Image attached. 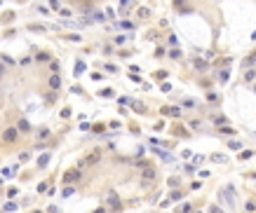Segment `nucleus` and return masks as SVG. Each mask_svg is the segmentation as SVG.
Here are the masks:
<instances>
[{"instance_id": "obj_16", "label": "nucleus", "mask_w": 256, "mask_h": 213, "mask_svg": "<svg viewBox=\"0 0 256 213\" xmlns=\"http://www.w3.org/2000/svg\"><path fill=\"white\" fill-rule=\"evenodd\" d=\"M120 28H125V31H129V28H134V26L129 24V21H122V24H120Z\"/></svg>"}, {"instance_id": "obj_9", "label": "nucleus", "mask_w": 256, "mask_h": 213, "mask_svg": "<svg viewBox=\"0 0 256 213\" xmlns=\"http://www.w3.org/2000/svg\"><path fill=\"white\" fill-rule=\"evenodd\" d=\"M47 162H49V155H43V157L38 159V166H47Z\"/></svg>"}, {"instance_id": "obj_1", "label": "nucleus", "mask_w": 256, "mask_h": 213, "mask_svg": "<svg viewBox=\"0 0 256 213\" xmlns=\"http://www.w3.org/2000/svg\"><path fill=\"white\" fill-rule=\"evenodd\" d=\"M80 178V171L78 169H71V171H66V176H63V183H75Z\"/></svg>"}, {"instance_id": "obj_3", "label": "nucleus", "mask_w": 256, "mask_h": 213, "mask_svg": "<svg viewBox=\"0 0 256 213\" xmlns=\"http://www.w3.org/2000/svg\"><path fill=\"white\" fill-rule=\"evenodd\" d=\"M49 87H52V89H59V87H61V77H59V75H52V80H49Z\"/></svg>"}, {"instance_id": "obj_5", "label": "nucleus", "mask_w": 256, "mask_h": 213, "mask_svg": "<svg viewBox=\"0 0 256 213\" xmlns=\"http://www.w3.org/2000/svg\"><path fill=\"white\" fill-rule=\"evenodd\" d=\"M244 66H249V68H251V66H256V52H254V54H249L247 59H244Z\"/></svg>"}, {"instance_id": "obj_2", "label": "nucleus", "mask_w": 256, "mask_h": 213, "mask_svg": "<svg viewBox=\"0 0 256 213\" xmlns=\"http://www.w3.org/2000/svg\"><path fill=\"white\" fill-rule=\"evenodd\" d=\"M2 138H5V143H14L17 141V129H7L2 133Z\"/></svg>"}, {"instance_id": "obj_12", "label": "nucleus", "mask_w": 256, "mask_h": 213, "mask_svg": "<svg viewBox=\"0 0 256 213\" xmlns=\"http://www.w3.org/2000/svg\"><path fill=\"white\" fill-rule=\"evenodd\" d=\"M155 152H158V155H160V157H162L165 162H169V159H172V157H169V152H165V150H155Z\"/></svg>"}, {"instance_id": "obj_11", "label": "nucleus", "mask_w": 256, "mask_h": 213, "mask_svg": "<svg viewBox=\"0 0 256 213\" xmlns=\"http://www.w3.org/2000/svg\"><path fill=\"white\" fill-rule=\"evenodd\" d=\"M143 178H146V180L155 178V171H153V169H146V171H143Z\"/></svg>"}, {"instance_id": "obj_7", "label": "nucleus", "mask_w": 256, "mask_h": 213, "mask_svg": "<svg viewBox=\"0 0 256 213\" xmlns=\"http://www.w3.org/2000/svg\"><path fill=\"white\" fill-rule=\"evenodd\" d=\"M94 162H99V152H92V155H89L87 159L82 162V164H94Z\"/></svg>"}, {"instance_id": "obj_10", "label": "nucleus", "mask_w": 256, "mask_h": 213, "mask_svg": "<svg viewBox=\"0 0 256 213\" xmlns=\"http://www.w3.org/2000/svg\"><path fill=\"white\" fill-rule=\"evenodd\" d=\"M254 77H256V73H254V70H247V73H244V82H251Z\"/></svg>"}, {"instance_id": "obj_8", "label": "nucleus", "mask_w": 256, "mask_h": 213, "mask_svg": "<svg viewBox=\"0 0 256 213\" xmlns=\"http://www.w3.org/2000/svg\"><path fill=\"white\" fill-rule=\"evenodd\" d=\"M28 129H31V124L26 120H19V131H28Z\"/></svg>"}, {"instance_id": "obj_4", "label": "nucleus", "mask_w": 256, "mask_h": 213, "mask_svg": "<svg viewBox=\"0 0 256 213\" xmlns=\"http://www.w3.org/2000/svg\"><path fill=\"white\" fill-rule=\"evenodd\" d=\"M108 204L113 206V208H118V206H120V199H118V195H115V192H111V197H108Z\"/></svg>"}, {"instance_id": "obj_20", "label": "nucleus", "mask_w": 256, "mask_h": 213, "mask_svg": "<svg viewBox=\"0 0 256 213\" xmlns=\"http://www.w3.org/2000/svg\"><path fill=\"white\" fill-rule=\"evenodd\" d=\"M36 213H40V211H36Z\"/></svg>"}, {"instance_id": "obj_19", "label": "nucleus", "mask_w": 256, "mask_h": 213, "mask_svg": "<svg viewBox=\"0 0 256 213\" xmlns=\"http://www.w3.org/2000/svg\"><path fill=\"white\" fill-rule=\"evenodd\" d=\"M49 2H52V7H54V9H59V7H56V5H59V2H56V0H49Z\"/></svg>"}, {"instance_id": "obj_6", "label": "nucleus", "mask_w": 256, "mask_h": 213, "mask_svg": "<svg viewBox=\"0 0 256 213\" xmlns=\"http://www.w3.org/2000/svg\"><path fill=\"white\" fill-rule=\"evenodd\" d=\"M136 14H139V19H148V17H150V9H148V7H139Z\"/></svg>"}, {"instance_id": "obj_15", "label": "nucleus", "mask_w": 256, "mask_h": 213, "mask_svg": "<svg viewBox=\"0 0 256 213\" xmlns=\"http://www.w3.org/2000/svg\"><path fill=\"white\" fill-rule=\"evenodd\" d=\"M38 61H49V54H38Z\"/></svg>"}, {"instance_id": "obj_17", "label": "nucleus", "mask_w": 256, "mask_h": 213, "mask_svg": "<svg viewBox=\"0 0 256 213\" xmlns=\"http://www.w3.org/2000/svg\"><path fill=\"white\" fill-rule=\"evenodd\" d=\"M172 202H176V199H181V192H172V197H169Z\"/></svg>"}, {"instance_id": "obj_13", "label": "nucleus", "mask_w": 256, "mask_h": 213, "mask_svg": "<svg viewBox=\"0 0 256 213\" xmlns=\"http://www.w3.org/2000/svg\"><path fill=\"white\" fill-rule=\"evenodd\" d=\"M82 70H85V63H82V61H78V66H75V75H80Z\"/></svg>"}, {"instance_id": "obj_18", "label": "nucleus", "mask_w": 256, "mask_h": 213, "mask_svg": "<svg viewBox=\"0 0 256 213\" xmlns=\"http://www.w3.org/2000/svg\"><path fill=\"white\" fill-rule=\"evenodd\" d=\"M209 213H223V211H221L219 206H212V208H209Z\"/></svg>"}, {"instance_id": "obj_14", "label": "nucleus", "mask_w": 256, "mask_h": 213, "mask_svg": "<svg viewBox=\"0 0 256 213\" xmlns=\"http://www.w3.org/2000/svg\"><path fill=\"white\" fill-rule=\"evenodd\" d=\"M195 68H197V70H204V68H207V63H204V61H195Z\"/></svg>"}]
</instances>
